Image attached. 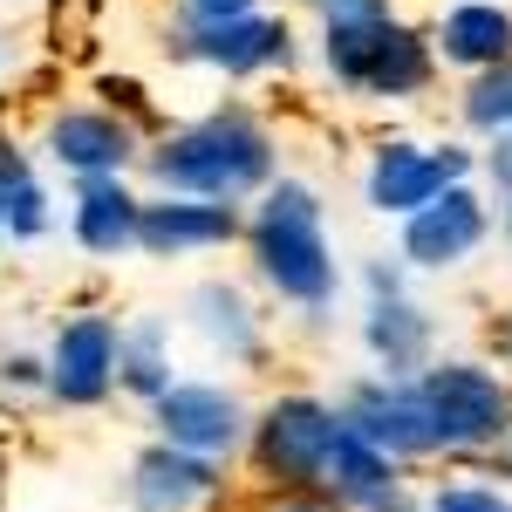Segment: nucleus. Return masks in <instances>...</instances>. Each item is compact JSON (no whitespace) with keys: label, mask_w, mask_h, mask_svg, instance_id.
Returning a JSON list of instances; mask_svg holds the SVG:
<instances>
[{"label":"nucleus","mask_w":512,"mask_h":512,"mask_svg":"<svg viewBox=\"0 0 512 512\" xmlns=\"http://www.w3.org/2000/svg\"><path fill=\"white\" fill-rule=\"evenodd\" d=\"M267 171H274V144H267V130L246 117V110H219V117L178 130L158 158H151V178L158 185L192 192L205 205H226V198L253 192Z\"/></svg>","instance_id":"obj_1"},{"label":"nucleus","mask_w":512,"mask_h":512,"mask_svg":"<svg viewBox=\"0 0 512 512\" xmlns=\"http://www.w3.org/2000/svg\"><path fill=\"white\" fill-rule=\"evenodd\" d=\"M328 69L369 96H410L431 82V55L383 14V0H328Z\"/></svg>","instance_id":"obj_2"},{"label":"nucleus","mask_w":512,"mask_h":512,"mask_svg":"<svg viewBox=\"0 0 512 512\" xmlns=\"http://www.w3.org/2000/svg\"><path fill=\"white\" fill-rule=\"evenodd\" d=\"M253 253H260V274L274 280L287 301L301 308H321L335 294V253H328V233H321V205L301 178H280L260 219H253Z\"/></svg>","instance_id":"obj_3"},{"label":"nucleus","mask_w":512,"mask_h":512,"mask_svg":"<svg viewBox=\"0 0 512 512\" xmlns=\"http://www.w3.org/2000/svg\"><path fill=\"white\" fill-rule=\"evenodd\" d=\"M342 417L315 403V396H287L260 417V465L287 485H328V458H335Z\"/></svg>","instance_id":"obj_4"},{"label":"nucleus","mask_w":512,"mask_h":512,"mask_svg":"<svg viewBox=\"0 0 512 512\" xmlns=\"http://www.w3.org/2000/svg\"><path fill=\"white\" fill-rule=\"evenodd\" d=\"M424 403H431L437 417V437L444 444H485V437L506 431L512 403L499 390V376H485L472 362H444V369H424Z\"/></svg>","instance_id":"obj_5"},{"label":"nucleus","mask_w":512,"mask_h":512,"mask_svg":"<svg viewBox=\"0 0 512 512\" xmlns=\"http://www.w3.org/2000/svg\"><path fill=\"white\" fill-rule=\"evenodd\" d=\"M342 424L362 431L376 451H390V458H424V451L444 444L424 390H410V383H362L349 396V410H342Z\"/></svg>","instance_id":"obj_6"},{"label":"nucleus","mask_w":512,"mask_h":512,"mask_svg":"<svg viewBox=\"0 0 512 512\" xmlns=\"http://www.w3.org/2000/svg\"><path fill=\"white\" fill-rule=\"evenodd\" d=\"M472 171L465 151H417V144H390V151H376L369 164V205L376 212H403V219H417L424 205L451 192L458 178Z\"/></svg>","instance_id":"obj_7"},{"label":"nucleus","mask_w":512,"mask_h":512,"mask_svg":"<svg viewBox=\"0 0 512 512\" xmlns=\"http://www.w3.org/2000/svg\"><path fill=\"white\" fill-rule=\"evenodd\" d=\"M158 431H164V444L212 458V451H233V444H239L246 410H239L233 390H212V383H171V390L158 396Z\"/></svg>","instance_id":"obj_8"},{"label":"nucleus","mask_w":512,"mask_h":512,"mask_svg":"<svg viewBox=\"0 0 512 512\" xmlns=\"http://www.w3.org/2000/svg\"><path fill=\"white\" fill-rule=\"evenodd\" d=\"M117 349L123 335L103 315H82L55 335V355H48V390L62 403H103V390L117 383Z\"/></svg>","instance_id":"obj_9"},{"label":"nucleus","mask_w":512,"mask_h":512,"mask_svg":"<svg viewBox=\"0 0 512 512\" xmlns=\"http://www.w3.org/2000/svg\"><path fill=\"white\" fill-rule=\"evenodd\" d=\"M478 239H485V205H478L465 185H451V192L424 205L410 226H403V253L417 260V267H451V260H465Z\"/></svg>","instance_id":"obj_10"},{"label":"nucleus","mask_w":512,"mask_h":512,"mask_svg":"<svg viewBox=\"0 0 512 512\" xmlns=\"http://www.w3.org/2000/svg\"><path fill=\"white\" fill-rule=\"evenodd\" d=\"M185 55L226 69V76H246V69H267V62H287V28L280 21H198V35L185 41Z\"/></svg>","instance_id":"obj_11"},{"label":"nucleus","mask_w":512,"mask_h":512,"mask_svg":"<svg viewBox=\"0 0 512 512\" xmlns=\"http://www.w3.org/2000/svg\"><path fill=\"white\" fill-rule=\"evenodd\" d=\"M137 512H192L219 472H212V458H198V451H178V444H158V451H144L137 458Z\"/></svg>","instance_id":"obj_12"},{"label":"nucleus","mask_w":512,"mask_h":512,"mask_svg":"<svg viewBox=\"0 0 512 512\" xmlns=\"http://www.w3.org/2000/svg\"><path fill=\"white\" fill-rule=\"evenodd\" d=\"M48 151L82 178H110L130 158V130L117 117H103V110H69V117L48 123Z\"/></svg>","instance_id":"obj_13"},{"label":"nucleus","mask_w":512,"mask_h":512,"mask_svg":"<svg viewBox=\"0 0 512 512\" xmlns=\"http://www.w3.org/2000/svg\"><path fill=\"white\" fill-rule=\"evenodd\" d=\"M233 233H239L233 205L171 198V205H144V233H137V246H151V253H185V246H226Z\"/></svg>","instance_id":"obj_14"},{"label":"nucleus","mask_w":512,"mask_h":512,"mask_svg":"<svg viewBox=\"0 0 512 512\" xmlns=\"http://www.w3.org/2000/svg\"><path fill=\"white\" fill-rule=\"evenodd\" d=\"M144 233V205L123 192L117 178H82V198H76V239L89 253H123L137 246Z\"/></svg>","instance_id":"obj_15"},{"label":"nucleus","mask_w":512,"mask_h":512,"mask_svg":"<svg viewBox=\"0 0 512 512\" xmlns=\"http://www.w3.org/2000/svg\"><path fill=\"white\" fill-rule=\"evenodd\" d=\"M437 41H444V55H451V62L499 69V62H512V14H506V7H485V0H465V7H451V14H444Z\"/></svg>","instance_id":"obj_16"},{"label":"nucleus","mask_w":512,"mask_h":512,"mask_svg":"<svg viewBox=\"0 0 512 512\" xmlns=\"http://www.w3.org/2000/svg\"><path fill=\"white\" fill-rule=\"evenodd\" d=\"M424 342H431L424 315H417L403 294H376V308H369V349L390 362V383H396V376H410V369L424 362Z\"/></svg>","instance_id":"obj_17"},{"label":"nucleus","mask_w":512,"mask_h":512,"mask_svg":"<svg viewBox=\"0 0 512 512\" xmlns=\"http://www.w3.org/2000/svg\"><path fill=\"white\" fill-rule=\"evenodd\" d=\"M328 492H342V499H362V506H376L383 492H396L390 478V451H376L362 431H349L342 424V437H335V458H328Z\"/></svg>","instance_id":"obj_18"},{"label":"nucleus","mask_w":512,"mask_h":512,"mask_svg":"<svg viewBox=\"0 0 512 512\" xmlns=\"http://www.w3.org/2000/svg\"><path fill=\"white\" fill-rule=\"evenodd\" d=\"M48 226V198L21 158H0V239H35Z\"/></svg>","instance_id":"obj_19"},{"label":"nucleus","mask_w":512,"mask_h":512,"mask_svg":"<svg viewBox=\"0 0 512 512\" xmlns=\"http://www.w3.org/2000/svg\"><path fill=\"white\" fill-rule=\"evenodd\" d=\"M117 376H123L137 396H151V403L171 390V376H164V335H158V328H130V335H123Z\"/></svg>","instance_id":"obj_20"},{"label":"nucleus","mask_w":512,"mask_h":512,"mask_svg":"<svg viewBox=\"0 0 512 512\" xmlns=\"http://www.w3.org/2000/svg\"><path fill=\"white\" fill-rule=\"evenodd\" d=\"M465 117H472L478 130H492V137H512V62H499V69H485V76L472 82Z\"/></svg>","instance_id":"obj_21"},{"label":"nucleus","mask_w":512,"mask_h":512,"mask_svg":"<svg viewBox=\"0 0 512 512\" xmlns=\"http://www.w3.org/2000/svg\"><path fill=\"white\" fill-rule=\"evenodd\" d=\"M198 308H205V328L233 355H253V321H246V301L233 287H198Z\"/></svg>","instance_id":"obj_22"},{"label":"nucleus","mask_w":512,"mask_h":512,"mask_svg":"<svg viewBox=\"0 0 512 512\" xmlns=\"http://www.w3.org/2000/svg\"><path fill=\"white\" fill-rule=\"evenodd\" d=\"M431 512H512V499L485 492V485H444L431 499Z\"/></svg>","instance_id":"obj_23"},{"label":"nucleus","mask_w":512,"mask_h":512,"mask_svg":"<svg viewBox=\"0 0 512 512\" xmlns=\"http://www.w3.org/2000/svg\"><path fill=\"white\" fill-rule=\"evenodd\" d=\"M198 21H246L253 14V0H192Z\"/></svg>","instance_id":"obj_24"},{"label":"nucleus","mask_w":512,"mask_h":512,"mask_svg":"<svg viewBox=\"0 0 512 512\" xmlns=\"http://www.w3.org/2000/svg\"><path fill=\"white\" fill-rule=\"evenodd\" d=\"M492 178H499V192H512V137H499V151H492Z\"/></svg>","instance_id":"obj_25"},{"label":"nucleus","mask_w":512,"mask_h":512,"mask_svg":"<svg viewBox=\"0 0 512 512\" xmlns=\"http://www.w3.org/2000/svg\"><path fill=\"white\" fill-rule=\"evenodd\" d=\"M376 512H410V506H403L396 492H383V499H376Z\"/></svg>","instance_id":"obj_26"},{"label":"nucleus","mask_w":512,"mask_h":512,"mask_svg":"<svg viewBox=\"0 0 512 512\" xmlns=\"http://www.w3.org/2000/svg\"><path fill=\"white\" fill-rule=\"evenodd\" d=\"M294 512H315V506H294Z\"/></svg>","instance_id":"obj_27"},{"label":"nucleus","mask_w":512,"mask_h":512,"mask_svg":"<svg viewBox=\"0 0 512 512\" xmlns=\"http://www.w3.org/2000/svg\"><path fill=\"white\" fill-rule=\"evenodd\" d=\"M506 226H512V219H506Z\"/></svg>","instance_id":"obj_28"}]
</instances>
